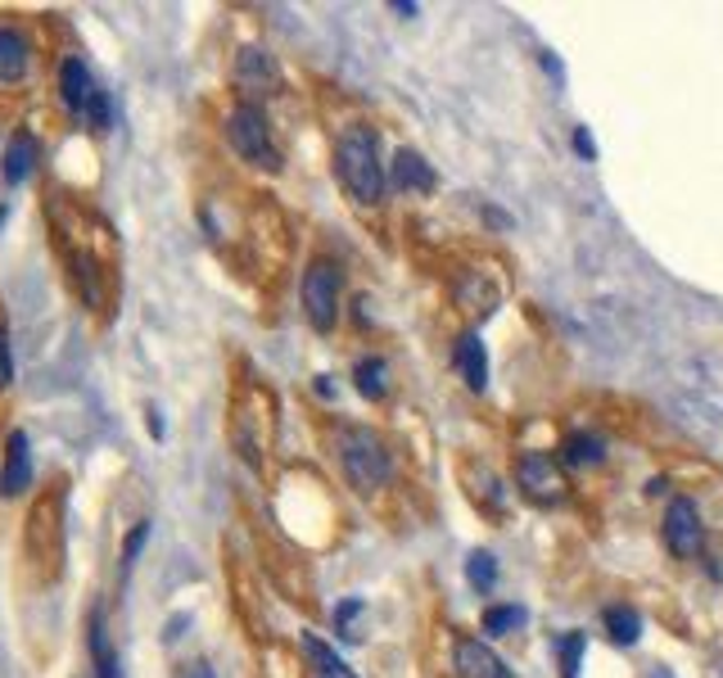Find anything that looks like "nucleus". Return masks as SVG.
<instances>
[{
  "label": "nucleus",
  "mask_w": 723,
  "mask_h": 678,
  "mask_svg": "<svg viewBox=\"0 0 723 678\" xmlns=\"http://www.w3.org/2000/svg\"><path fill=\"white\" fill-rule=\"evenodd\" d=\"M334 172H340L344 190L362 204H375L384 195V163L371 127H349L334 145Z\"/></svg>",
  "instance_id": "nucleus-1"
},
{
  "label": "nucleus",
  "mask_w": 723,
  "mask_h": 678,
  "mask_svg": "<svg viewBox=\"0 0 723 678\" xmlns=\"http://www.w3.org/2000/svg\"><path fill=\"white\" fill-rule=\"evenodd\" d=\"M340 462H344V475L358 484L362 494L380 489L390 479V453H384L380 434L362 430V425H344L340 430Z\"/></svg>",
  "instance_id": "nucleus-2"
},
{
  "label": "nucleus",
  "mask_w": 723,
  "mask_h": 678,
  "mask_svg": "<svg viewBox=\"0 0 723 678\" xmlns=\"http://www.w3.org/2000/svg\"><path fill=\"white\" fill-rule=\"evenodd\" d=\"M226 140H231V150L254 163V168H267V172H280V150L272 145V127L263 118L258 105H235L226 114Z\"/></svg>",
  "instance_id": "nucleus-3"
},
{
  "label": "nucleus",
  "mask_w": 723,
  "mask_h": 678,
  "mask_svg": "<svg viewBox=\"0 0 723 678\" xmlns=\"http://www.w3.org/2000/svg\"><path fill=\"white\" fill-rule=\"evenodd\" d=\"M60 86H64V105L91 127V131H109V123H114V109H109V95L95 86V77L86 73V64L82 60H68L64 68H60Z\"/></svg>",
  "instance_id": "nucleus-4"
},
{
  "label": "nucleus",
  "mask_w": 723,
  "mask_h": 678,
  "mask_svg": "<svg viewBox=\"0 0 723 678\" xmlns=\"http://www.w3.org/2000/svg\"><path fill=\"white\" fill-rule=\"evenodd\" d=\"M304 312L317 330H330L340 317V272L330 263H312L304 276Z\"/></svg>",
  "instance_id": "nucleus-5"
},
{
  "label": "nucleus",
  "mask_w": 723,
  "mask_h": 678,
  "mask_svg": "<svg viewBox=\"0 0 723 678\" xmlns=\"http://www.w3.org/2000/svg\"><path fill=\"white\" fill-rule=\"evenodd\" d=\"M664 543L673 557H697L701 552V511L692 498H673L664 511Z\"/></svg>",
  "instance_id": "nucleus-6"
},
{
  "label": "nucleus",
  "mask_w": 723,
  "mask_h": 678,
  "mask_svg": "<svg viewBox=\"0 0 723 678\" xmlns=\"http://www.w3.org/2000/svg\"><path fill=\"white\" fill-rule=\"evenodd\" d=\"M453 665H457L461 678H515V674L507 669V660H502L493 647L475 643V638H457V647H453Z\"/></svg>",
  "instance_id": "nucleus-7"
},
{
  "label": "nucleus",
  "mask_w": 723,
  "mask_h": 678,
  "mask_svg": "<svg viewBox=\"0 0 723 678\" xmlns=\"http://www.w3.org/2000/svg\"><path fill=\"white\" fill-rule=\"evenodd\" d=\"M235 82L245 86L249 95H272L280 86V68L267 51H258V45H245V51L235 55Z\"/></svg>",
  "instance_id": "nucleus-8"
},
{
  "label": "nucleus",
  "mask_w": 723,
  "mask_h": 678,
  "mask_svg": "<svg viewBox=\"0 0 723 678\" xmlns=\"http://www.w3.org/2000/svg\"><path fill=\"white\" fill-rule=\"evenodd\" d=\"M28 484H32L28 434L14 430V434H10V444H6V466H0V494H6V498H19V494H28Z\"/></svg>",
  "instance_id": "nucleus-9"
},
{
  "label": "nucleus",
  "mask_w": 723,
  "mask_h": 678,
  "mask_svg": "<svg viewBox=\"0 0 723 678\" xmlns=\"http://www.w3.org/2000/svg\"><path fill=\"white\" fill-rule=\"evenodd\" d=\"M515 475H520V489H524V494H534L539 502H552V498H556V489H561L556 466H552L543 453H529V457L515 466Z\"/></svg>",
  "instance_id": "nucleus-10"
},
{
  "label": "nucleus",
  "mask_w": 723,
  "mask_h": 678,
  "mask_svg": "<svg viewBox=\"0 0 723 678\" xmlns=\"http://www.w3.org/2000/svg\"><path fill=\"white\" fill-rule=\"evenodd\" d=\"M453 358H457V371L466 375L470 390H485V384H489V353H485V339H479V335H461Z\"/></svg>",
  "instance_id": "nucleus-11"
},
{
  "label": "nucleus",
  "mask_w": 723,
  "mask_h": 678,
  "mask_svg": "<svg viewBox=\"0 0 723 678\" xmlns=\"http://www.w3.org/2000/svg\"><path fill=\"white\" fill-rule=\"evenodd\" d=\"M390 181L398 190H429L434 186V172H429V163L416 150H398L394 163H390Z\"/></svg>",
  "instance_id": "nucleus-12"
},
{
  "label": "nucleus",
  "mask_w": 723,
  "mask_h": 678,
  "mask_svg": "<svg viewBox=\"0 0 723 678\" xmlns=\"http://www.w3.org/2000/svg\"><path fill=\"white\" fill-rule=\"evenodd\" d=\"M28 73V41L10 28H0V82H19Z\"/></svg>",
  "instance_id": "nucleus-13"
},
{
  "label": "nucleus",
  "mask_w": 723,
  "mask_h": 678,
  "mask_svg": "<svg viewBox=\"0 0 723 678\" xmlns=\"http://www.w3.org/2000/svg\"><path fill=\"white\" fill-rule=\"evenodd\" d=\"M91 660H95V674H100V678H123L118 656H114L109 634H105V615H100V611L91 615Z\"/></svg>",
  "instance_id": "nucleus-14"
},
{
  "label": "nucleus",
  "mask_w": 723,
  "mask_h": 678,
  "mask_svg": "<svg viewBox=\"0 0 723 678\" xmlns=\"http://www.w3.org/2000/svg\"><path fill=\"white\" fill-rule=\"evenodd\" d=\"M32 163H36V140L32 136H14L10 150H6V181L10 186H23L28 172H32Z\"/></svg>",
  "instance_id": "nucleus-15"
},
{
  "label": "nucleus",
  "mask_w": 723,
  "mask_h": 678,
  "mask_svg": "<svg viewBox=\"0 0 723 678\" xmlns=\"http://www.w3.org/2000/svg\"><path fill=\"white\" fill-rule=\"evenodd\" d=\"M353 380H358V394L375 403V399H384V390H390V367H384L380 358H362L353 367Z\"/></svg>",
  "instance_id": "nucleus-16"
},
{
  "label": "nucleus",
  "mask_w": 723,
  "mask_h": 678,
  "mask_svg": "<svg viewBox=\"0 0 723 678\" xmlns=\"http://www.w3.org/2000/svg\"><path fill=\"white\" fill-rule=\"evenodd\" d=\"M602 457H606V439H602V434L578 430V434H570V439H565V462L570 466H593Z\"/></svg>",
  "instance_id": "nucleus-17"
},
{
  "label": "nucleus",
  "mask_w": 723,
  "mask_h": 678,
  "mask_svg": "<svg viewBox=\"0 0 723 678\" xmlns=\"http://www.w3.org/2000/svg\"><path fill=\"white\" fill-rule=\"evenodd\" d=\"M304 651H308V660L317 665V674H321V678H358V674H353V669H349L340 656H334V651H330L321 638H312V634H304Z\"/></svg>",
  "instance_id": "nucleus-18"
},
{
  "label": "nucleus",
  "mask_w": 723,
  "mask_h": 678,
  "mask_svg": "<svg viewBox=\"0 0 723 678\" xmlns=\"http://www.w3.org/2000/svg\"><path fill=\"white\" fill-rule=\"evenodd\" d=\"M606 628H610V638L619 647H629V643L642 638V619H638L634 606H606Z\"/></svg>",
  "instance_id": "nucleus-19"
},
{
  "label": "nucleus",
  "mask_w": 723,
  "mask_h": 678,
  "mask_svg": "<svg viewBox=\"0 0 723 678\" xmlns=\"http://www.w3.org/2000/svg\"><path fill=\"white\" fill-rule=\"evenodd\" d=\"M466 579H470V589L493 593V584H498V561H493V552H470V561H466Z\"/></svg>",
  "instance_id": "nucleus-20"
},
{
  "label": "nucleus",
  "mask_w": 723,
  "mask_h": 678,
  "mask_svg": "<svg viewBox=\"0 0 723 678\" xmlns=\"http://www.w3.org/2000/svg\"><path fill=\"white\" fill-rule=\"evenodd\" d=\"M524 619H529L524 606H489L485 611V628H489V634H511V628H520Z\"/></svg>",
  "instance_id": "nucleus-21"
},
{
  "label": "nucleus",
  "mask_w": 723,
  "mask_h": 678,
  "mask_svg": "<svg viewBox=\"0 0 723 678\" xmlns=\"http://www.w3.org/2000/svg\"><path fill=\"white\" fill-rule=\"evenodd\" d=\"M578 656H584V634H570L561 643V678H578Z\"/></svg>",
  "instance_id": "nucleus-22"
},
{
  "label": "nucleus",
  "mask_w": 723,
  "mask_h": 678,
  "mask_svg": "<svg viewBox=\"0 0 723 678\" xmlns=\"http://www.w3.org/2000/svg\"><path fill=\"white\" fill-rule=\"evenodd\" d=\"M145 539H150V520H140V525L131 529V534H127V543H123V565H127V570L136 565V557H140Z\"/></svg>",
  "instance_id": "nucleus-23"
},
{
  "label": "nucleus",
  "mask_w": 723,
  "mask_h": 678,
  "mask_svg": "<svg viewBox=\"0 0 723 678\" xmlns=\"http://www.w3.org/2000/svg\"><path fill=\"white\" fill-rule=\"evenodd\" d=\"M14 384V358H10V335L0 326V390H10Z\"/></svg>",
  "instance_id": "nucleus-24"
},
{
  "label": "nucleus",
  "mask_w": 723,
  "mask_h": 678,
  "mask_svg": "<svg viewBox=\"0 0 723 678\" xmlns=\"http://www.w3.org/2000/svg\"><path fill=\"white\" fill-rule=\"evenodd\" d=\"M574 150H578V155H584V159H593V140H588V131H584V127H578V131H574Z\"/></svg>",
  "instance_id": "nucleus-25"
},
{
  "label": "nucleus",
  "mask_w": 723,
  "mask_h": 678,
  "mask_svg": "<svg viewBox=\"0 0 723 678\" xmlns=\"http://www.w3.org/2000/svg\"><path fill=\"white\" fill-rule=\"evenodd\" d=\"M181 678H217V674H213V669H209V665H190V669H185V674H181Z\"/></svg>",
  "instance_id": "nucleus-26"
},
{
  "label": "nucleus",
  "mask_w": 723,
  "mask_h": 678,
  "mask_svg": "<svg viewBox=\"0 0 723 678\" xmlns=\"http://www.w3.org/2000/svg\"><path fill=\"white\" fill-rule=\"evenodd\" d=\"M150 434H155V439H163V421H159V412H150Z\"/></svg>",
  "instance_id": "nucleus-27"
},
{
  "label": "nucleus",
  "mask_w": 723,
  "mask_h": 678,
  "mask_svg": "<svg viewBox=\"0 0 723 678\" xmlns=\"http://www.w3.org/2000/svg\"><path fill=\"white\" fill-rule=\"evenodd\" d=\"M651 678H669V674H651Z\"/></svg>",
  "instance_id": "nucleus-28"
}]
</instances>
